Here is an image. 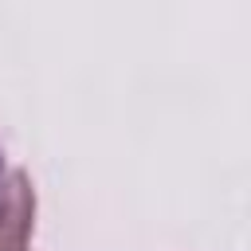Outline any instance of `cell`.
Listing matches in <instances>:
<instances>
[{
  "label": "cell",
  "mask_w": 251,
  "mask_h": 251,
  "mask_svg": "<svg viewBox=\"0 0 251 251\" xmlns=\"http://www.w3.org/2000/svg\"><path fill=\"white\" fill-rule=\"evenodd\" d=\"M4 176H8V169H4V153H0V184H4Z\"/></svg>",
  "instance_id": "7a4b0ae2"
},
{
  "label": "cell",
  "mask_w": 251,
  "mask_h": 251,
  "mask_svg": "<svg viewBox=\"0 0 251 251\" xmlns=\"http://www.w3.org/2000/svg\"><path fill=\"white\" fill-rule=\"evenodd\" d=\"M35 227V188L24 169H8L0 184V251H24Z\"/></svg>",
  "instance_id": "6da1fadb"
}]
</instances>
